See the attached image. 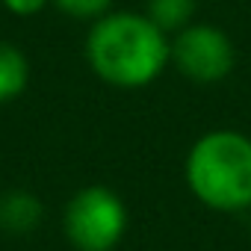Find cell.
Segmentation results:
<instances>
[{"mask_svg":"<svg viewBox=\"0 0 251 251\" xmlns=\"http://www.w3.org/2000/svg\"><path fill=\"white\" fill-rule=\"evenodd\" d=\"M189 192L216 213H242L251 207V139L239 130H210L186 154Z\"/></svg>","mask_w":251,"mask_h":251,"instance_id":"7a4b0ae2","label":"cell"},{"mask_svg":"<svg viewBox=\"0 0 251 251\" xmlns=\"http://www.w3.org/2000/svg\"><path fill=\"white\" fill-rule=\"evenodd\" d=\"M86 62L115 89H142L172 62V39L145 12H106L89 27Z\"/></svg>","mask_w":251,"mask_h":251,"instance_id":"6da1fadb","label":"cell"},{"mask_svg":"<svg viewBox=\"0 0 251 251\" xmlns=\"http://www.w3.org/2000/svg\"><path fill=\"white\" fill-rule=\"evenodd\" d=\"M53 6H59L65 15H71V18H100V15H106L109 12V6H112V0H50Z\"/></svg>","mask_w":251,"mask_h":251,"instance_id":"ba28073f","label":"cell"},{"mask_svg":"<svg viewBox=\"0 0 251 251\" xmlns=\"http://www.w3.org/2000/svg\"><path fill=\"white\" fill-rule=\"evenodd\" d=\"M30 83V62L24 50L0 39V103H9L24 95Z\"/></svg>","mask_w":251,"mask_h":251,"instance_id":"8992f818","label":"cell"},{"mask_svg":"<svg viewBox=\"0 0 251 251\" xmlns=\"http://www.w3.org/2000/svg\"><path fill=\"white\" fill-rule=\"evenodd\" d=\"M145 15L166 36H175L177 30H183L186 24H192L195 0H148V3H145Z\"/></svg>","mask_w":251,"mask_h":251,"instance_id":"52a82bcc","label":"cell"},{"mask_svg":"<svg viewBox=\"0 0 251 251\" xmlns=\"http://www.w3.org/2000/svg\"><path fill=\"white\" fill-rule=\"evenodd\" d=\"M12 15H18V18H30V15H39L50 0H0Z\"/></svg>","mask_w":251,"mask_h":251,"instance_id":"9c48e42d","label":"cell"},{"mask_svg":"<svg viewBox=\"0 0 251 251\" xmlns=\"http://www.w3.org/2000/svg\"><path fill=\"white\" fill-rule=\"evenodd\" d=\"M42 216H45V207L39 195H33L30 189H12L0 198V227L12 236L33 233Z\"/></svg>","mask_w":251,"mask_h":251,"instance_id":"5b68a950","label":"cell"},{"mask_svg":"<svg viewBox=\"0 0 251 251\" xmlns=\"http://www.w3.org/2000/svg\"><path fill=\"white\" fill-rule=\"evenodd\" d=\"M172 62L192 83H222L236 65V48L225 30L207 21H192L172 36Z\"/></svg>","mask_w":251,"mask_h":251,"instance_id":"277c9868","label":"cell"},{"mask_svg":"<svg viewBox=\"0 0 251 251\" xmlns=\"http://www.w3.org/2000/svg\"><path fill=\"white\" fill-rule=\"evenodd\" d=\"M127 207L103 183L77 189L62 213L65 239L77 251H112L127 233Z\"/></svg>","mask_w":251,"mask_h":251,"instance_id":"3957f363","label":"cell"}]
</instances>
